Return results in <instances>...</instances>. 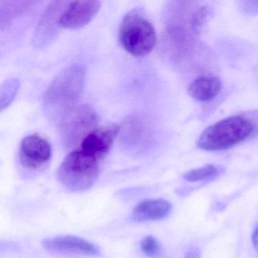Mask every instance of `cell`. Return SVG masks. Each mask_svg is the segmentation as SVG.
<instances>
[{"mask_svg": "<svg viewBox=\"0 0 258 258\" xmlns=\"http://www.w3.org/2000/svg\"><path fill=\"white\" fill-rule=\"evenodd\" d=\"M258 134V111L229 116L208 126L197 146L208 152L230 149Z\"/></svg>", "mask_w": 258, "mask_h": 258, "instance_id": "6da1fadb", "label": "cell"}, {"mask_svg": "<svg viewBox=\"0 0 258 258\" xmlns=\"http://www.w3.org/2000/svg\"><path fill=\"white\" fill-rule=\"evenodd\" d=\"M86 70L81 64H74L61 72L50 84L44 96V105L49 114L61 116L74 106L82 94Z\"/></svg>", "mask_w": 258, "mask_h": 258, "instance_id": "7a4b0ae2", "label": "cell"}, {"mask_svg": "<svg viewBox=\"0 0 258 258\" xmlns=\"http://www.w3.org/2000/svg\"><path fill=\"white\" fill-rule=\"evenodd\" d=\"M102 161L95 155L78 148L63 160L57 171V177L60 183L69 191H86L98 179Z\"/></svg>", "mask_w": 258, "mask_h": 258, "instance_id": "3957f363", "label": "cell"}, {"mask_svg": "<svg viewBox=\"0 0 258 258\" xmlns=\"http://www.w3.org/2000/svg\"><path fill=\"white\" fill-rule=\"evenodd\" d=\"M156 38L153 25L140 10L129 12L122 20L119 41L123 49L134 56L143 57L150 53Z\"/></svg>", "mask_w": 258, "mask_h": 258, "instance_id": "277c9868", "label": "cell"}, {"mask_svg": "<svg viewBox=\"0 0 258 258\" xmlns=\"http://www.w3.org/2000/svg\"><path fill=\"white\" fill-rule=\"evenodd\" d=\"M61 140L66 146H73L82 141L87 134L96 129L97 116L91 107H75L61 118Z\"/></svg>", "mask_w": 258, "mask_h": 258, "instance_id": "5b68a950", "label": "cell"}, {"mask_svg": "<svg viewBox=\"0 0 258 258\" xmlns=\"http://www.w3.org/2000/svg\"><path fill=\"white\" fill-rule=\"evenodd\" d=\"M52 158V148L47 140L34 134L22 140L19 149V160L28 170H38Z\"/></svg>", "mask_w": 258, "mask_h": 258, "instance_id": "8992f818", "label": "cell"}, {"mask_svg": "<svg viewBox=\"0 0 258 258\" xmlns=\"http://www.w3.org/2000/svg\"><path fill=\"white\" fill-rule=\"evenodd\" d=\"M102 4L99 1H75L64 9L58 19V25L76 29L88 25L97 15Z\"/></svg>", "mask_w": 258, "mask_h": 258, "instance_id": "52a82bcc", "label": "cell"}, {"mask_svg": "<svg viewBox=\"0 0 258 258\" xmlns=\"http://www.w3.org/2000/svg\"><path fill=\"white\" fill-rule=\"evenodd\" d=\"M43 246L51 253L58 254H81L87 256H98L100 253L99 247L94 244L73 235H62L47 238L43 242Z\"/></svg>", "mask_w": 258, "mask_h": 258, "instance_id": "ba28073f", "label": "cell"}, {"mask_svg": "<svg viewBox=\"0 0 258 258\" xmlns=\"http://www.w3.org/2000/svg\"><path fill=\"white\" fill-rule=\"evenodd\" d=\"M118 133L119 126L114 123L96 128L86 136L81 141L80 148L103 160L109 152Z\"/></svg>", "mask_w": 258, "mask_h": 258, "instance_id": "9c48e42d", "label": "cell"}, {"mask_svg": "<svg viewBox=\"0 0 258 258\" xmlns=\"http://www.w3.org/2000/svg\"><path fill=\"white\" fill-rule=\"evenodd\" d=\"M172 205L164 199L143 201L134 208L132 219L135 222L156 221L168 217Z\"/></svg>", "mask_w": 258, "mask_h": 258, "instance_id": "30bf717a", "label": "cell"}, {"mask_svg": "<svg viewBox=\"0 0 258 258\" xmlns=\"http://www.w3.org/2000/svg\"><path fill=\"white\" fill-rule=\"evenodd\" d=\"M223 84L215 77H201L188 86L190 96L200 102H207L217 97L221 91Z\"/></svg>", "mask_w": 258, "mask_h": 258, "instance_id": "8fae6325", "label": "cell"}, {"mask_svg": "<svg viewBox=\"0 0 258 258\" xmlns=\"http://www.w3.org/2000/svg\"><path fill=\"white\" fill-rule=\"evenodd\" d=\"M220 173H221L220 168L217 166L210 164L205 167L190 170L184 175L183 177L188 182H201V181H208L216 179L220 176Z\"/></svg>", "mask_w": 258, "mask_h": 258, "instance_id": "7c38bea8", "label": "cell"}, {"mask_svg": "<svg viewBox=\"0 0 258 258\" xmlns=\"http://www.w3.org/2000/svg\"><path fill=\"white\" fill-rule=\"evenodd\" d=\"M141 250L148 256L155 257L161 253V245L157 238L152 235H148L142 240L140 244Z\"/></svg>", "mask_w": 258, "mask_h": 258, "instance_id": "4fadbf2b", "label": "cell"}, {"mask_svg": "<svg viewBox=\"0 0 258 258\" xmlns=\"http://www.w3.org/2000/svg\"><path fill=\"white\" fill-rule=\"evenodd\" d=\"M19 82L17 80H11L7 81L6 85L2 87V96H1V108L4 110L6 107L8 106L9 104L13 100L14 96L17 93L19 88Z\"/></svg>", "mask_w": 258, "mask_h": 258, "instance_id": "5bb4252c", "label": "cell"}, {"mask_svg": "<svg viewBox=\"0 0 258 258\" xmlns=\"http://www.w3.org/2000/svg\"><path fill=\"white\" fill-rule=\"evenodd\" d=\"M208 10L206 7H201L193 13L190 18V26L193 32L199 33L202 27L205 24L208 17Z\"/></svg>", "mask_w": 258, "mask_h": 258, "instance_id": "9a60e30c", "label": "cell"}, {"mask_svg": "<svg viewBox=\"0 0 258 258\" xmlns=\"http://www.w3.org/2000/svg\"><path fill=\"white\" fill-rule=\"evenodd\" d=\"M185 258H201L200 250L198 247H192L187 252Z\"/></svg>", "mask_w": 258, "mask_h": 258, "instance_id": "2e32d148", "label": "cell"}, {"mask_svg": "<svg viewBox=\"0 0 258 258\" xmlns=\"http://www.w3.org/2000/svg\"><path fill=\"white\" fill-rule=\"evenodd\" d=\"M252 242H253V247L258 252V225L253 231V235H252Z\"/></svg>", "mask_w": 258, "mask_h": 258, "instance_id": "e0dca14e", "label": "cell"}]
</instances>
